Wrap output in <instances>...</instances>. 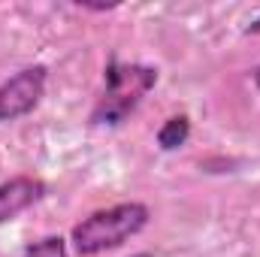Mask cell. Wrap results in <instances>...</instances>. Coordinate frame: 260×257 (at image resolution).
<instances>
[{
	"label": "cell",
	"mask_w": 260,
	"mask_h": 257,
	"mask_svg": "<svg viewBox=\"0 0 260 257\" xmlns=\"http://www.w3.org/2000/svg\"><path fill=\"white\" fill-rule=\"evenodd\" d=\"M154 85H157V67L112 61L103 70V91L91 109V124L94 127L124 124Z\"/></svg>",
	"instance_id": "2"
},
{
	"label": "cell",
	"mask_w": 260,
	"mask_h": 257,
	"mask_svg": "<svg viewBox=\"0 0 260 257\" xmlns=\"http://www.w3.org/2000/svg\"><path fill=\"white\" fill-rule=\"evenodd\" d=\"M251 82L260 88V67H254V73H251Z\"/></svg>",
	"instance_id": "9"
},
{
	"label": "cell",
	"mask_w": 260,
	"mask_h": 257,
	"mask_svg": "<svg viewBox=\"0 0 260 257\" xmlns=\"http://www.w3.org/2000/svg\"><path fill=\"white\" fill-rule=\"evenodd\" d=\"M191 139V118L188 115H173L157 130V148L160 151H179Z\"/></svg>",
	"instance_id": "5"
},
{
	"label": "cell",
	"mask_w": 260,
	"mask_h": 257,
	"mask_svg": "<svg viewBox=\"0 0 260 257\" xmlns=\"http://www.w3.org/2000/svg\"><path fill=\"white\" fill-rule=\"evenodd\" d=\"M76 6L79 9H88V12H112V9H118L121 3H91V0H76Z\"/></svg>",
	"instance_id": "7"
},
{
	"label": "cell",
	"mask_w": 260,
	"mask_h": 257,
	"mask_svg": "<svg viewBox=\"0 0 260 257\" xmlns=\"http://www.w3.org/2000/svg\"><path fill=\"white\" fill-rule=\"evenodd\" d=\"M245 34H248V37H257V34H260V15L254 18V21H248V24H245Z\"/></svg>",
	"instance_id": "8"
},
{
	"label": "cell",
	"mask_w": 260,
	"mask_h": 257,
	"mask_svg": "<svg viewBox=\"0 0 260 257\" xmlns=\"http://www.w3.org/2000/svg\"><path fill=\"white\" fill-rule=\"evenodd\" d=\"M46 197V182L37 176H12L0 182V224L15 221Z\"/></svg>",
	"instance_id": "4"
},
{
	"label": "cell",
	"mask_w": 260,
	"mask_h": 257,
	"mask_svg": "<svg viewBox=\"0 0 260 257\" xmlns=\"http://www.w3.org/2000/svg\"><path fill=\"white\" fill-rule=\"evenodd\" d=\"M151 221V209L145 203H115L109 209H97L82 218L70 230V242L79 257H94L112 248H121L133 236H139Z\"/></svg>",
	"instance_id": "1"
},
{
	"label": "cell",
	"mask_w": 260,
	"mask_h": 257,
	"mask_svg": "<svg viewBox=\"0 0 260 257\" xmlns=\"http://www.w3.org/2000/svg\"><path fill=\"white\" fill-rule=\"evenodd\" d=\"M130 257H154L151 251H139V254H130Z\"/></svg>",
	"instance_id": "10"
},
{
	"label": "cell",
	"mask_w": 260,
	"mask_h": 257,
	"mask_svg": "<svg viewBox=\"0 0 260 257\" xmlns=\"http://www.w3.org/2000/svg\"><path fill=\"white\" fill-rule=\"evenodd\" d=\"M46 82H49V70L43 64L12 73L0 85V124H9V121L30 115L46 94Z\"/></svg>",
	"instance_id": "3"
},
{
	"label": "cell",
	"mask_w": 260,
	"mask_h": 257,
	"mask_svg": "<svg viewBox=\"0 0 260 257\" xmlns=\"http://www.w3.org/2000/svg\"><path fill=\"white\" fill-rule=\"evenodd\" d=\"M21 257H70L67 254V239L64 236H43V239L24 245Z\"/></svg>",
	"instance_id": "6"
}]
</instances>
